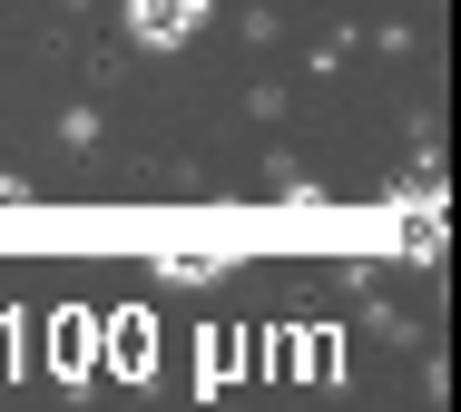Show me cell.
Wrapping results in <instances>:
<instances>
[{
    "instance_id": "6da1fadb",
    "label": "cell",
    "mask_w": 461,
    "mask_h": 412,
    "mask_svg": "<svg viewBox=\"0 0 461 412\" xmlns=\"http://www.w3.org/2000/svg\"><path fill=\"white\" fill-rule=\"evenodd\" d=\"M206 30V0H128V40L138 49H177Z\"/></svg>"
}]
</instances>
